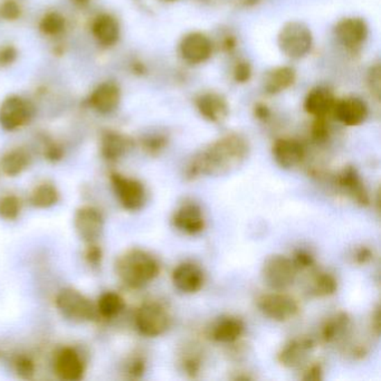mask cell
I'll use <instances>...</instances> for the list:
<instances>
[{"label":"cell","instance_id":"6","mask_svg":"<svg viewBox=\"0 0 381 381\" xmlns=\"http://www.w3.org/2000/svg\"><path fill=\"white\" fill-rule=\"evenodd\" d=\"M55 305L60 314L71 321H91L97 316V307L84 294L74 289H63L57 294Z\"/></svg>","mask_w":381,"mask_h":381},{"label":"cell","instance_id":"41","mask_svg":"<svg viewBox=\"0 0 381 381\" xmlns=\"http://www.w3.org/2000/svg\"><path fill=\"white\" fill-rule=\"evenodd\" d=\"M252 74H253L252 66L250 63L245 62V60L237 63L233 72L234 80L239 84L248 83L252 79Z\"/></svg>","mask_w":381,"mask_h":381},{"label":"cell","instance_id":"40","mask_svg":"<svg viewBox=\"0 0 381 381\" xmlns=\"http://www.w3.org/2000/svg\"><path fill=\"white\" fill-rule=\"evenodd\" d=\"M292 261H293L296 268L299 270H309V268H312L314 264H316V259L307 250H296L294 257H292Z\"/></svg>","mask_w":381,"mask_h":381},{"label":"cell","instance_id":"11","mask_svg":"<svg viewBox=\"0 0 381 381\" xmlns=\"http://www.w3.org/2000/svg\"><path fill=\"white\" fill-rule=\"evenodd\" d=\"M213 53V42L207 35L193 31L180 40L179 54L189 64H202L209 60Z\"/></svg>","mask_w":381,"mask_h":381},{"label":"cell","instance_id":"39","mask_svg":"<svg viewBox=\"0 0 381 381\" xmlns=\"http://www.w3.org/2000/svg\"><path fill=\"white\" fill-rule=\"evenodd\" d=\"M15 369L20 378L31 379L35 375V364L29 357L22 356L15 362Z\"/></svg>","mask_w":381,"mask_h":381},{"label":"cell","instance_id":"50","mask_svg":"<svg viewBox=\"0 0 381 381\" xmlns=\"http://www.w3.org/2000/svg\"><path fill=\"white\" fill-rule=\"evenodd\" d=\"M74 1L75 3H79V5H86V3H90L91 0H72Z\"/></svg>","mask_w":381,"mask_h":381},{"label":"cell","instance_id":"13","mask_svg":"<svg viewBox=\"0 0 381 381\" xmlns=\"http://www.w3.org/2000/svg\"><path fill=\"white\" fill-rule=\"evenodd\" d=\"M314 348L316 341L310 337L292 339L282 347L277 355V360L284 368L296 369L307 364Z\"/></svg>","mask_w":381,"mask_h":381},{"label":"cell","instance_id":"42","mask_svg":"<svg viewBox=\"0 0 381 381\" xmlns=\"http://www.w3.org/2000/svg\"><path fill=\"white\" fill-rule=\"evenodd\" d=\"M375 257L373 250L368 246H360L353 250L352 259L353 262L359 265H366L373 261Z\"/></svg>","mask_w":381,"mask_h":381},{"label":"cell","instance_id":"7","mask_svg":"<svg viewBox=\"0 0 381 381\" xmlns=\"http://www.w3.org/2000/svg\"><path fill=\"white\" fill-rule=\"evenodd\" d=\"M257 303L259 311L266 318L276 322L290 321L300 312L299 302L293 296L283 293V291L262 294Z\"/></svg>","mask_w":381,"mask_h":381},{"label":"cell","instance_id":"18","mask_svg":"<svg viewBox=\"0 0 381 381\" xmlns=\"http://www.w3.org/2000/svg\"><path fill=\"white\" fill-rule=\"evenodd\" d=\"M121 102V90L117 83L112 81L101 83L94 88L88 97V104L94 111L101 114H110L117 110Z\"/></svg>","mask_w":381,"mask_h":381},{"label":"cell","instance_id":"36","mask_svg":"<svg viewBox=\"0 0 381 381\" xmlns=\"http://www.w3.org/2000/svg\"><path fill=\"white\" fill-rule=\"evenodd\" d=\"M312 128H311V137L313 141L322 145L327 143L330 138V123L327 121V117H314Z\"/></svg>","mask_w":381,"mask_h":381},{"label":"cell","instance_id":"27","mask_svg":"<svg viewBox=\"0 0 381 381\" xmlns=\"http://www.w3.org/2000/svg\"><path fill=\"white\" fill-rule=\"evenodd\" d=\"M351 319L346 312H338L325 320L322 325L320 336L325 343H336L347 336L350 330Z\"/></svg>","mask_w":381,"mask_h":381},{"label":"cell","instance_id":"23","mask_svg":"<svg viewBox=\"0 0 381 381\" xmlns=\"http://www.w3.org/2000/svg\"><path fill=\"white\" fill-rule=\"evenodd\" d=\"M336 102L332 91L325 86H318L307 93L303 106L313 117H327L332 114Z\"/></svg>","mask_w":381,"mask_h":381},{"label":"cell","instance_id":"34","mask_svg":"<svg viewBox=\"0 0 381 381\" xmlns=\"http://www.w3.org/2000/svg\"><path fill=\"white\" fill-rule=\"evenodd\" d=\"M182 370L186 375L189 377H197L202 371V353L200 351H197L196 349H190V350L186 351L181 357Z\"/></svg>","mask_w":381,"mask_h":381},{"label":"cell","instance_id":"31","mask_svg":"<svg viewBox=\"0 0 381 381\" xmlns=\"http://www.w3.org/2000/svg\"><path fill=\"white\" fill-rule=\"evenodd\" d=\"M60 200V193L51 184H42L35 188L31 195V205L36 208L53 207Z\"/></svg>","mask_w":381,"mask_h":381},{"label":"cell","instance_id":"43","mask_svg":"<svg viewBox=\"0 0 381 381\" xmlns=\"http://www.w3.org/2000/svg\"><path fill=\"white\" fill-rule=\"evenodd\" d=\"M323 373H325V370H323L322 364L320 362H316V364L307 366L302 375V379L305 381H320L323 379Z\"/></svg>","mask_w":381,"mask_h":381},{"label":"cell","instance_id":"51","mask_svg":"<svg viewBox=\"0 0 381 381\" xmlns=\"http://www.w3.org/2000/svg\"><path fill=\"white\" fill-rule=\"evenodd\" d=\"M165 1H168V3H174V1H178V0H165Z\"/></svg>","mask_w":381,"mask_h":381},{"label":"cell","instance_id":"38","mask_svg":"<svg viewBox=\"0 0 381 381\" xmlns=\"http://www.w3.org/2000/svg\"><path fill=\"white\" fill-rule=\"evenodd\" d=\"M22 7L16 0H3L0 3V17L5 20H16L22 15Z\"/></svg>","mask_w":381,"mask_h":381},{"label":"cell","instance_id":"44","mask_svg":"<svg viewBox=\"0 0 381 381\" xmlns=\"http://www.w3.org/2000/svg\"><path fill=\"white\" fill-rule=\"evenodd\" d=\"M145 373V360L143 357L132 359L128 366V375L131 378H141Z\"/></svg>","mask_w":381,"mask_h":381},{"label":"cell","instance_id":"2","mask_svg":"<svg viewBox=\"0 0 381 381\" xmlns=\"http://www.w3.org/2000/svg\"><path fill=\"white\" fill-rule=\"evenodd\" d=\"M115 272L129 288L141 289L159 276L160 264L152 254L133 248L119 257Z\"/></svg>","mask_w":381,"mask_h":381},{"label":"cell","instance_id":"4","mask_svg":"<svg viewBox=\"0 0 381 381\" xmlns=\"http://www.w3.org/2000/svg\"><path fill=\"white\" fill-rule=\"evenodd\" d=\"M134 323L140 334L147 338H156L170 329L172 316L163 303L150 301L138 309Z\"/></svg>","mask_w":381,"mask_h":381},{"label":"cell","instance_id":"10","mask_svg":"<svg viewBox=\"0 0 381 381\" xmlns=\"http://www.w3.org/2000/svg\"><path fill=\"white\" fill-rule=\"evenodd\" d=\"M334 184L344 195H347L357 205L367 207L370 205V195L364 179L353 165H347L334 177Z\"/></svg>","mask_w":381,"mask_h":381},{"label":"cell","instance_id":"46","mask_svg":"<svg viewBox=\"0 0 381 381\" xmlns=\"http://www.w3.org/2000/svg\"><path fill=\"white\" fill-rule=\"evenodd\" d=\"M17 49L14 46H5L0 49V66L12 65L13 63L17 58Z\"/></svg>","mask_w":381,"mask_h":381},{"label":"cell","instance_id":"20","mask_svg":"<svg viewBox=\"0 0 381 381\" xmlns=\"http://www.w3.org/2000/svg\"><path fill=\"white\" fill-rule=\"evenodd\" d=\"M244 332V321L237 316H227L213 322L208 337L217 343L232 344L238 341Z\"/></svg>","mask_w":381,"mask_h":381},{"label":"cell","instance_id":"28","mask_svg":"<svg viewBox=\"0 0 381 381\" xmlns=\"http://www.w3.org/2000/svg\"><path fill=\"white\" fill-rule=\"evenodd\" d=\"M29 163L31 156L25 149H13L3 154L0 160V168L6 176L17 177L29 168Z\"/></svg>","mask_w":381,"mask_h":381},{"label":"cell","instance_id":"45","mask_svg":"<svg viewBox=\"0 0 381 381\" xmlns=\"http://www.w3.org/2000/svg\"><path fill=\"white\" fill-rule=\"evenodd\" d=\"M88 245V246L86 252V261L92 266H97V265L100 264L101 261H102V250L95 243Z\"/></svg>","mask_w":381,"mask_h":381},{"label":"cell","instance_id":"48","mask_svg":"<svg viewBox=\"0 0 381 381\" xmlns=\"http://www.w3.org/2000/svg\"><path fill=\"white\" fill-rule=\"evenodd\" d=\"M254 115L259 121H268L270 119V108L268 106H265L263 103H257V106H254Z\"/></svg>","mask_w":381,"mask_h":381},{"label":"cell","instance_id":"30","mask_svg":"<svg viewBox=\"0 0 381 381\" xmlns=\"http://www.w3.org/2000/svg\"><path fill=\"white\" fill-rule=\"evenodd\" d=\"M125 302L122 296L115 292H106L99 298L97 312L104 319H112L124 310Z\"/></svg>","mask_w":381,"mask_h":381},{"label":"cell","instance_id":"49","mask_svg":"<svg viewBox=\"0 0 381 381\" xmlns=\"http://www.w3.org/2000/svg\"><path fill=\"white\" fill-rule=\"evenodd\" d=\"M236 47V38L232 36V35H227L225 40H222V49L225 51H232Z\"/></svg>","mask_w":381,"mask_h":381},{"label":"cell","instance_id":"25","mask_svg":"<svg viewBox=\"0 0 381 381\" xmlns=\"http://www.w3.org/2000/svg\"><path fill=\"white\" fill-rule=\"evenodd\" d=\"M131 148V139L120 132H106L101 139V154L108 161H117L128 154Z\"/></svg>","mask_w":381,"mask_h":381},{"label":"cell","instance_id":"14","mask_svg":"<svg viewBox=\"0 0 381 381\" xmlns=\"http://www.w3.org/2000/svg\"><path fill=\"white\" fill-rule=\"evenodd\" d=\"M171 281L181 293L195 294L204 288L205 273L196 263L182 262L172 270Z\"/></svg>","mask_w":381,"mask_h":381},{"label":"cell","instance_id":"16","mask_svg":"<svg viewBox=\"0 0 381 381\" xmlns=\"http://www.w3.org/2000/svg\"><path fill=\"white\" fill-rule=\"evenodd\" d=\"M171 222L176 229L186 235H198L206 227L202 208L195 202H184L172 215Z\"/></svg>","mask_w":381,"mask_h":381},{"label":"cell","instance_id":"37","mask_svg":"<svg viewBox=\"0 0 381 381\" xmlns=\"http://www.w3.org/2000/svg\"><path fill=\"white\" fill-rule=\"evenodd\" d=\"M367 81L370 93L373 94L377 100H380L381 70L379 64H375V66L370 67L369 72H368Z\"/></svg>","mask_w":381,"mask_h":381},{"label":"cell","instance_id":"15","mask_svg":"<svg viewBox=\"0 0 381 381\" xmlns=\"http://www.w3.org/2000/svg\"><path fill=\"white\" fill-rule=\"evenodd\" d=\"M339 42L349 49L357 51L364 45L369 34L366 20L359 17L344 18L340 20L334 29Z\"/></svg>","mask_w":381,"mask_h":381},{"label":"cell","instance_id":"22","mask_svg":"<svg viewBox=\"0 0 381 381\" xmlns=\"http://www.w3.org/2000/svg\"><path fill=\"white\" fill-rule=\"evenodd\" d=\"M55 373L62 380L79 381L83 378L86 367L80 355L74 349L65 348L55 359Z\"/></svg>","mask_w":381,"mask_h":381},{"label":"cell","instance_id":"1","mask_svg":"<svg viewBox=\"0 0 381 381\" xmlns=\"http://www.w3.org/2000/svg\"><path fill=\"white\" fill-rule=\"evenodd\" d=\"M250 154L248 140L238 133L226 134L191 158L184 171L188 181L202 177L231 174L239 168Z\"/></svg>","mask_w":381,"mask_h":381},{"label":"cell","instance_id":"5","mask_svg":"<svg viewBox=\"0 0 381 381\" xmlns=\"http://www.w3.org/2000/svg\"><path fill=\"white\" fill-rule=\"evenodd\" d=\"M299 270L290 257L272 255L265 259L262 279L272 291H285L294 284Z\"/></svg>","mask_w":381,"mask_h":381},{"label":"cell","instance_id":"33","mask_svg":"<svg viewBox=\"0 0 381 381\" xmlns=\"http://www.w3.org/2000/svg\"><path fill=\"white\" fill-rule=\"evenodd\" d=\"M22 202L15 195L0 197V218L12 222L19 217Z\"/></svg>","mask_w":381,"mask_h":381},{"label":"cell","instance_id":"32","mask_svg":"<svg viewBox=\"0 0 381 381\" xmlns=\"http://www.w3.org/2000/svg\"><path fill=\"white\" fill-rule=\"evenodd\" d=\"M40 31L47 36H57L65 31V17L58 12H49L40 22Z\"/></svg>","mask_w":381,"mask_h":381},{"label":"cell","instance_id":"3","mask_svg":"<svg viewBox=\"0 0 381 381\" xmlns=\"http://www.w3.org/2000/svg\"><path fill=\"white\" fill-rule=\"evenodd\" d=\"M277 45L285 56L301 60L312 49V31L301 22H289L279 31Z\"/></svg>","mask_w":381,"mask_h":381},{"label":"cell","instance_id":"8","mask_svg":"<svg viewBox=\"0 0 381 381\" xmlns=\"http://www.w3.org/2000/svg\"><path fill=\"white\" fill-rule=\"evenodd\" d=\"M112 187L125 211H138L147 202V191L143 182L119 172L111 174Z\"/></svg>","mask_w":381,"mask_h":381},{"label":"cell","instance_id":"47","mask_svg":"<svg viewBox=\"0 0 381 381\" xmlns=\"http://www.w3.org/2000/svg\"><path fill=\"white\" fill-rule=\"evenodd\" d=\"M63 156H64V150L60 145H56V143H51L45 148L46 159L49 161L56 163L58 160L62 159Z\"/></svg>","mask_w":381,"mask_h":381},{"label":"cell","instance_id":"17","mask_svg":"<svg viewBox=\"0 0 381 381\" xmlns=\"http://www.w3.org/2000/svg\"><path fill=\"white\" fill-rule=\"evenodd\" d=\"M272 154L281 168L293 169L305 161L307 149L299 140L279 138L272 147Z\"/></svg>","mask_w":381,"mask_h":381},{"label":"cell","instance_id":"21","mask_svg":"<svg viewBox=\"0 0 381 381\" xmlns=\"http://www.w3.org/2000/svg\"><path fill=\"white\" fill-rule=\"evenodd\" d=\"M196 108L200 115L211 123L222 122L229 113L225 97L216 92H207L197 97Z\"/></svg>","mask_w":381,"mask_h":381},{"label":"cell","instance_id":"19","mask_svg":"<svg viewBox=\"0 0 381 381\" xmlns=\"http://www.w3.org/2000/svg\"><path fill=\"white\" fill-rule=\"evenodd\" d=\"M368 112L367 104L364 100L356 97H348L337 101L332 115L343 125L357 127L366 121Z\"/></svg>","mask_w":381,"mask_h":381},{"label":"cell","instance_id":"24","mask_svg":"<svg viewBox=\"0 0 381 381\" xmlns=\"http://www.w3.org/2000/svg\"><path fill=\"white\" fill-rule=\"evenodd\" d=\"M91 31L97 43L104 47H112L115 45L121 34V29L117 18L106 13L94 18Z\"/></svg>","mask_w":381,"mask_h":381},{"label":"cell","instance_id":"26","mask_svg":"<svg viewBox=\"0 0 381 381\" xmlns=\"http://www.w3.org/2000/svg\"><path fill=\"white\" fill-rule=\"evenodd\" d=\"M296 80V72L291 66H279L270 70L268 74L265 75L263 81V88L265 93L270 95L284 92L293 86Z\"/></svg>","mask_w":381,"mask_h":381},{"label":"cell","instance_id":"12","mask_svg":"<svg viewBox=\"0 0 381 381\" xmlns=\"http://www.w3.org/2000/svg\"><path fill=\"white\" fill-rule=\"evenodd\" d=\"M74 227L81 239L92 244L100 238L104 228V218L97 208L86 206L77 209L74 216Z\"/></svg>","mask_w":381,"mask_h":381},{"label":"cell","instance_id":"29","mask_svg":"<svg viewBox=\"0 0 381 381\" xmlns=\"http://www.w3.org/2000/svg\"><path fill=\"white\" fill-rule=\"evenodd\" d=\"M338 290V279L329 272H316L312 277L310 293L316 298H327Z\"/></svg>","mask_w":381,"mask_h":381},{"label":"cell","instance_id":"35","mask_svg":"<svg viewBox=\"0 0 381 381\" xmlns=\"http://www.w3.org/2000/svg\"><path fill=\"white\" fill-rule=\"evenodd\" d=\"M168 143L169 139L165 134L154 133L145 136L141 141V145L147 154L150 156H158L167 148Z\"/></svg>","mask_w":381,"mask_h":381},{"label":"cell","instance_id":"9","mask_svg":"<svg viewBox=\"0 0 381 381\" xmlns=\"http://www.w3.org/2000/svg\"><path fill=\"white\" fill-rule=\"evenodd\" d=\"M34 106L20 95H9L0 104V127L6 131H16L31 121Z\"/></svg>","mask_w":381,"mask_h":381}]
</instances>
